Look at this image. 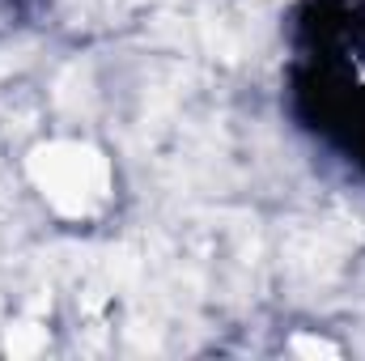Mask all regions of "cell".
<instances>
[{
	"label": "cell",
	"instance_id": "1",
	"mask_svg": "<svg viewBox=\"0 0 365 361\" xmlns=\"http://www.w3.org/2000/svg\"><path fill=\"white\" fill-rule=\"evenodd\" d=\"M26 175L60 221H98L115 204V166L81 136H51L26 153Z\"/></svg>",
	"mask_w": 365,
	"mask_h": 361
}]
</instances>
